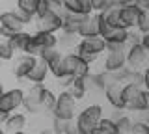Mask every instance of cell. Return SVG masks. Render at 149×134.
I'll return each mask as SVG.
<instances>
[{"label": "cell", "instance_id": "cell-10", "mask_svg": "<svg viewBox=\"0 0 149 134\" xmlns=\"http://www.w3.org/2000/svg\"><path fill=\"white\" fill-rule=\"evenodd\" d=\"M36 28L37 32H43V34H56L58 30H62V17L54 15V13H45L41 17H36Z\"/></svg>", "mask_w": 149, "mask_h": 134}, {"label": "cell", "instance_id": "cell-5", "mask_svg": "<svg viewBox=\"0 0 149 134\" xmlns=\"http://www.w3.org/2000/svg\"><path fill=\"white\" fill-rule=\"evenodd\" d=\"M24 30V22L17 17L15 11H4L0 13V37L9 39L11 35Z\"/></svg>", "mask_w": 149, "mask_h": 134}, {"label": "cell", "instance_id": "cell-31", "mask_svg": "<svg viewBox=\"0 0 149 134\" xmlns=\"http://www.w3.org/2000/svg\"><path fill=\"white\" fill-rule=\"evenodd\" d=\"M129 134H149L147 121H134L132 123V128H130Z\"/></svg>", "mask_w": 149, "mask_h": 134}, {"label": "cell", "instance_id": "cell-6", "mask_svg": "<svg viewBox=\"0 0 149 134\" xmlns=\"http://www.w3.org/2000/svg\"><path fill=\"white\" fill-rule=\"evenodd\" d=\"M147 56L149 52L140 45H129V49L125 50V67L132 71H142V67L147 63Z\"/></svg>", "mask_w": 149, "mask_h": 134}, {"label": "cell", "instance_id": "cell-37", "mask_svg": "<svg viewBox=\"0 0 149 134\" xmlns=\"http://www.w3.org/2000/svg\"><path fill=\"white\" fill-rule=\"evenodd\" d=\"M8 115L9 114H4V112H0V127H2L4 123H6V119H8Z\"/></svg>", "mask_w": 149, "mask_h": 134}, {"label": "cell", "instance_id": "cell-20", "mask_svg": "<svg viewBox=\"0 0 149 134\" xmlns=\"http://www.w3.org/2000/svg\"><path fill=\"white\" fill-rule=\"evenodd\" d=\"M112 121L116 123V131H118V134H129L130 128H132V117L127 114H119L116 119H112Z\"/></svg>", "mask_w": 149, "mask_h": 134}, {"label": "cell", "instance_id": "cell-12", "mask_svg": "<svg viewBox=\"0 0 149 134\" xmlns=\"http://www.w3.org/2000/svg\"><path fill=\"white\" fill-rule=\"evenodd\" d=\"M47 75H49V65H47L43 60L36 58V62H34V65H32V69L28 71L26 78L30 82H34V84H43Z\"/></svg>", "mask_w": 149, "mask_h": 134}, {"label": "cell", "instance_id": "cell-39", "mask_svg": "<svg viewBox=\"0 0 149 134\" xmlns=\"http://www.w3.org/2000/svg\"><path fill=\"white\" fill-rule=\"evenodd\" d=\"M2 93H4V87H2V84H0V99H2Z\"/></svg>", "mask_w": 149, "mask_h": 134}, {"label": "cell", "instance_id": "cell-25", "mask_svg": "<svg viewBox=\"0 0 149 134\" xmlns=\"http://www.w3.org/2000/svg\"><path fill=\"white\" fill-rule=\"evenodd\" d=\"M54 103H56V95L50 90H47V87H45L43 95H41V110H43V112H52Z\"/></svg>", "mask_w": 149, "mask_h": 134}, {"label": "cell", "instance_id": "cell-35", "mask_svg": "<svg viewBox=\"0 0 149 134\" xmlns=\"http://www.w3.org/2000/svg\"><path fill=\"white\" fill-rule=\"evenodd\" d=\"M71 80H73V78H71V76H62V78H58V84H60V86H62V87H63V90H67V86H69V84H71Z\"/></svg>", "mask_w": 149, "mask_h": 134}, {"label": "cell", "instance_id": "cell-40", "mask_svg": "<svg viewBox=\"0 0 149 134\" xmlns=\"http://www.w3.org/2000/svg\"><path fill=\"white\" fill-rule=\"evenodd\" d=\"M0 134H6V131H4V127H0Z\"/></svg>", "mask_w": 149, "mask_h": 134}, {"label": "cell", "instance_id": "cell-18", "mask_svg": "<svg viewBox=\"0 0 149 134\" xmlns=\"http://www.w3.org/2000/svg\"><path fill=\"white\" fill-rule=\"evenodd\" d=\"M104 93H106L108 103L114 106L116 110H125V108H123V99H121V84L108 86V87L104 90Z\"/></svg>", "mask_w": 149, "mask_h": 134}, {"label": "cell", "instance_id": "cell-26", "mask_svg": "<svg viewBox=\"0 0 149 134\" xmlns=\"http://www.w3.org/2000/svg\"><path fill=\"white\" fill-rule=\"evenodd\" d=\"M62 56H63V54L60 52V49H58V47H54V49H45V50H41V54H39L37 58L43 60L47 65H50L54 60H58V58H62Z\"/></svg>", "mask_w": 149, "mask_h": 134}, {"label": "cell", "instance_id": "cell-4", "mask_svg": "<svg viewBox=\"0 0 149 134\" xmlns=\"http://www.w3.org/2000/svg\"><path fill=\"white\" fill-rule=\"evenodd\" d=\"M62 60H63L65 73H67V76H71V78H86L91 73L90 71V63H86L78 54H74V52L63 54Z\"/></svg>", "mask_w": 149, "mask_h": 134}, {"label": "cell", "instance_id": "cell-24", "mask_svg": "<svg viewBox=\"0 0 149 134\" xmlns=\"http://www.w3.org/2000/svg\"><path fill=\"white\" fill-rule=\"evenodd\" d=\"M78 41H80V35L78 34H67V32H62V35L58 37V45H62L65 49H77Z\"/></svg>", "mask_w": 149, "mask_h": 134}, {"label": "cell", "instance_id": "cell-14", "mask_svg": "<svg viewBox=\"0 0 149 134\" xmlns=\"http://www.w3.org/2000/svg\"><path fill=\"white\" fill-rule=\"evenodd\" d=\"M4 131H6V134H15V132H21L22 128L26 127V115L24 114H9L6 123L2 125Z\"/></svg>", "mask_w": 149, "mask_h": 134}, {"label": "cell", "instance_id": "cell-29", "mask_svg": "<svg viewBox=\"0 0 149 134\" xmlns=\"http://www.w3.org/2000/svg\"><path fill=\"white\" fill-rule=\"evenodd\" d=\"M136 30H138V34H149V10H143L140 13Z\"/></svg>", "mask_w": 149, "mask_h": 134}, {"label": "cell", "instance_id": "cell-34", "mask_svg": "<svg viewBox=\"0 0 149 134\" xmlns=\"http://www.w3.org/2000/svg\"><path fill=\"white\" fill-rule=\"evenodd\" d=\"M63 134H78V128H77V125H74V121H73V119H71V121H67Z\"/></svg>", "mask_w": 149, "mask_h": 134}, {"label": "cell", "instance_id": "cell-3", "mask_svg": "<svg viewBox=\"0 0 149 134\" xmlns=\"http://www.w3.org/2000/svg\"><path fill=\"white\" fill-rule=\"evenodd\" d=\"M125 50H127V45H106L104 71L118 73L125 67Z\"/></svg>", "mask_w": 149, "mask_h": 134}, {"label": "cell", "instance_id": "cell-17", "mask_svg": "<svg viewBox=\"0 0 149 134\" xmlns=\"http://www.w3.org/2000/svg\"><path fill=\"white\" fill-rule=\"evenodd\" d=\"M80 19H82V15H73V13L65 11L62 15V32H67V34H78Z\"/></svg>", "mask_w": 149, "mask_h": 134}, {"label": "cell", "instance_id": "cell-9", "mask_svg": "<svg viewBox=\"0 0 149 134\" xmlns=\"http://www.w3.org/2000/svg\"><path fill=\"white\" fill-rule=\"evenodd\" d=\"M143 10H140L136 4H127V6L119 8V21H121V28L125 30H136L140 13Z\"/></svg>", "mask_w": 149, "mask_h": 134}, {"label": "cell", "instance_id": "cell-32", "mask_svg": "<svg viewBox=\"0 0 149 134\" xmlns=\"http://www.w3.org/2000/svg\"><path fill=\"white\" fill-rule=\"evenodd\" d=\"M91 4V11H97V13H102L108 10V2L106 0H90Z\"/></svg>", "mask_w": 149, "mask_h": 134}, {"label": "cell", "instance_id": "cell-36", "mask_svg": "<svg viewBox=\"0 0 149 134\" xmlns=\"http://www.w3.org/2000/svg\"><path fill=\"white\" fill-rule=\"evenodd\" d=\"M134 4H136L140 10H149V0H136Z\"/></svg>", "mask_w": 149, "mask_h": 134}, {"label": "cell", "instance_id": "cell-1", "mask_svg": "<svg viewBox=\"0 0 149 134\" xmlns=\"http://www.w3.org/2000/svg\"><path fill=\"white\" fill-rule=\"evenodd\" d=\"M104 50H106V43L99 35L97 37H80L77 49H74V54H78L86 63H93L97 56L102 54Z\"/></svg>", "mask_w": 149, "mask_h": 134}, {"label": "cell", "instance_id": "cell-23", "mask_svg": "<svg viewBox=\"0 0 149 134\" xmlns=\"http://www.w3.org/2000/svg\"><path fill=\"white\" fill-rule=\"evenodd\" d=\"M39 2H41V0H17V10L24 11V13H28L30 17H34V19H36Z\"/></svg>", "mask_w": 149, "mask_h": 134}, {"label": "cell", "instance_id": "cell-2", "mask_svg": "<svg viewBox=\"0 0 149 134\" xmlns=\"http://www.w3.org/2000/svg\"><path fill=\"white\" fill-rule=\"evenodd\" d=\"M52 114H54L56 119L71 121V119H74V115H77V101H74L65 90H62L58 95H56V103H54Z\"/></svg>", "mask_w": 149, "mask_h": 134}, {"label": "cell", "instance_id": "cell-13", "mask_svg": "<svg viewBox=\"0 0 149 134\" xmlns=\"http://www.w3.org/2000/svg\"><path fill=\"white\" fill-rule=\"evenodd\" d=\"M34 62H36V58L34 56H28V54H22V56H19L15 60V63H13V69H11V73L15 75L17 78H26L28 75V71L32 69V65H34Z\"/></svg>", "mask_w": 149, "mask_h": 134}, {"label": "cell", "instance_id": "cell-33", "mask_svg": "<svg viewBox=\"0 0 149 134\" xmlns=\"http://www.w3.org/2000/svg\"><path fill=\"white\" fill-rule=\"evenodd\" d=\"M77 2H78V6H80V10H82L84 15H90V13H93V11H91L90 0H77Z\"/></svg>", "mask_w": 149, "mask_h": 134}, {"label": "cell", "instance_id": "cell-19", "mask_svg": "<svg viewBox=\"0 0 149 134\" xmlns=\"http://www.w3.org/2000/svg\"><path fill=\"white\" fill-rule=\"evenodd\" d=\"M28 41H30V34L22 30V32H19V34L11 35V37L8 39V43H9V47H11L13 52H24Z\"/></svg>", "mask_w": 149, "mask_h": 134}, {"label": "cell", "instance_id": "cell-27", "mask_svg": "<svg viewBox=\"0 0 149 134\" xmlns=\"http://www.w3.org/2000/svg\"><path fill=\"white\" fill-rule=\"evenodd\" d=\"M97 131H99L101 134H118V131H116V123L112 121L110 117H102L99 125H97Z\"/></svg>", "mask_w": 149, "mask_h": 134}, {"label": "cell", "instance_id": "cell-11", "mask_svg": "<svg viewBox=\"0 0 149 134\" xmlns=\"http://www.w3.org/2000/svg\"><path fill=\"white\" fill-rule=\"evenodd\" d=\"M78 35L80 37H97L99 35V15L97 13L82 15L80 24H78Z\"/></svg>", "mask_w": 149, "mask_h": 134}, {"label": "cell", "instance_id": "cell-28", "mask_svg": "<svg viewBox=\"0 0 149 134\" xmlns=\"http://www.w3.org/2000/svg\"><path fill=\"white\" fill-rule=\"evenodd\" d=\"M49 73H52V75H54L56 78L67 76V73H65V67H63V60H62V58L54 60V62L49 65Z\"/></svg>", "mask_w": 149, "mask_h": 134}, {"label": "cell", "instance_id": "cell-30", "mask_svg": "<svg viewBox=\"0 0 149 134\" xmlns=\"http://www.w3.org/2000/svg\"><path fill=\"white\" fill-rule=\"evenodd\" d=\"M13 50L11 47H9V43H8V39H0V60H11L13 58Z\"/></svg>", "mask_w": 149, "mask_h": 134}, {"label": "cell", "instance_id": "cell-16", "mask_svg": "<svg viewBox=\"0 0 149 134\" xmlns=\"http://www.w3.org/2000/svg\"><path fill=\"white\" fill-rule=\"evenodd\" d=\"M65 91H67V93L71 95L74 101L82 99V97L86 95V91H88V82H86V78H73L71 84L67 86V90H65Z\"/></svg>", "mask_w": 149, "mask_h": 134}, {"label": "cell", "instance_id": "cell-22", "mask_svg": "<svg viewBox=\"0 0 149 134\" xmlns=\"http://www.w3.org/2000/svg\"><path fill=\"white\" fill-rule=\"evenodd\" d=\"M142 90H143V87L134 86V84H125V86H121V99H123V108H125V104H127V103H130L132 99H136Z\"/></svg>", "mask_w": 149, "mask_h": 134}, {"label": "cell", "instance_id": "cell-7", "mask_svg": "<svg viewBox=\"0 0 149 134\" xmlns=\"http://www.w3.org/2000/svg\"><path fill=\"white\" fill-rule=\"evenodd\" d=\"M45 91L43 84H32V87L24 93V99H22V106L28 114H41V95Z\"/></svg>", "mask_w": 149, "mask_h": 134}, {"label": "cell", "instance_id": "cell-21", "mask_svg": "<svg viewBox=\"0 0 149 134\" xmlns=\"http://www.w3.org/2000/svg\"><path fill=\"white\" fill-rule=\"evenodd\" d=\"M80 114L86 119H90L91 123H95V125H99V121L102 119V108H101V104H90V106H86Z\"/></svg>", "mask_w": 149, "mask_h": 134}, {"label": "cell", "instance_id": "cell-15", "mask_svg": "<svg viewBox=\"0 0 149 134\" xmlns=\"http://www.w3.org/2000/svg\"><path fill=\"white\" fill-rule=\"evenodd\" d=\"M147 108H149V93H147V90H142L136 99H132L130 103L125 104V110H129V112H146Z\"/></svg>", "mask_w": 149, "mask_h": 134}, {"label": "cell", "instance_id": "cell-8", "mask_svg": "<svg viewBox=\"0 0 149 134\" xmlns=\"http://www.w3.org/2000/svg\"><path fill=\"white\" fill-rule=\"evenodd\" d=\"M22 99H24V91H22L21 87L4 91V93H2V99H0V112L13 114L19 106H22Z\"/></svg>", "mask_w": 149, "mask_h": 134}, {"label": "cell", "instance_id": "cell-38", "mask_svg": "<svg viewBox=\"0 0 149 134\" xmlns=\"http://www.w3.org/2000/svg\"><path fill=\"white\" fill-rule=\"evenodd\" d=\"M39 134H54V132H52V128H45V131H41Z\"/></svg>", "mask_w": 149, "mask_h": 134}]
</instances>
